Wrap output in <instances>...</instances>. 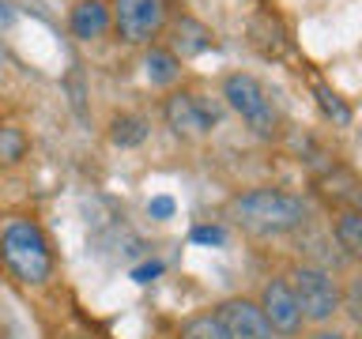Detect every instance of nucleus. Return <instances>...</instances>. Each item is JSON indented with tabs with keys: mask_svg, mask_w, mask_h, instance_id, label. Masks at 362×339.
<instances>
[{
	"mask_svg": "<svg viewBox=\"0 0 362 339\" xmlns=\"http://www.w3.org/2000/svg\"><path fill=\"white\" fill-rule=\"evenodd\" d=\"M27 155V136L16 124H0V162H19Z\"/></svg>",
	"mask_w": 362,
	"mask_h": 339,
	"instance_id": "17",
	"label": "nucleus"
},
{
	"mask_svg": "<svg viewBox=\"0 0 362 339\" xmlns=\"http://www.w3.org/2000/svg\"><path fill=\"white\" fill-rule=\"evenodd\" d=\"M249 45L264 56V61H279L283 53L291 49V30H287V23H283L272 8H257L253 16H249Z\"/></svg>",
	"mask_w": 362,
	"mask_h": 339,
	"instance_id": "10",
	"label": "nucleus"
},
{
	"mask_svg": "<svg viewBox=\"0 0 362 339\" xmlns=\"http://www.w3.org/2000/svg\"><path fill=\"white\" fill-rule=\"evenodd\" d=\"M158 271H163V268H158V264H147V268H136L132 275H136V282H147V279H151V275H158Z\"/></svg>",
	"mask_w": 362,
	"mask_h": 339,
	"instance_id": "20",
	"label": "nucleus"
},
{
	"mask_svg": "<svg viewBox=\"0 0 362 339\" xmlns=\"http://www.w3.org/2000/svg\"><path fill=\"white\" fill-rule=\"evenodd\" d=\"M257 305H260V313H264V321L276 335L294 339L302 332V309H298V302H294V290H291L287 279H279V275L268 279Z\"/></svg>",
	"mask_w": 362,
	"mask_h": 339,
	"instance_id": "7",
	"label": "nucleus"
},
{
	"mask_svg": "<svg viewBox=\"0 0 362 339\" xmlns=\"http://www.w3.org/2000/svg\"><path fill=\"white\" fill-rule=\"evenodd\" d=\"M163 117L170 124V132L181 140H200L219 124V106L200 95V90H170L163 102Z\"/></svg>",
	"mask_w": 362,
	"mask_h": 339,
	"instance_id": "5",
	"label": "nucleus"
},
{
	"mask_svg": "<svg viewBox=\"0 0 362 339\" xmlns=\"http://www.w3.org/2000/svg\"><path fill=\"white\" fill-rule=\"evenodd\" d=\"M11 19H16V11H11V8L4 4V0H0V27H8Z\"/></svg>",
	"mask_w": 362,
	"mask_h": 339,
	"instance_id": "22",
	"label": "nucleus"
},
{
	"mask_svg": "<svg viewBox=\"0 0 362 339\" xmlns=\"http://www.w3.org/2000/svg\"><path fill=\"white\" fill-rule=\"evenodd\" d=\"M192 242H204V245H223V230H219V226H197V230H192Z\"/></svg>",
	"mask_w": 362,
	"mask_h": 339,
	"instance_id": "18",
	"label": "nucleus"
},
{
	"mask_svg": "<svg viewBox=\"0 0 362 339\" xmlns=\"http://www.w3.org/2000/svg\"><path fill=\"white\" fill-rule=\"evenodd\" d=\"M313 98H317V106H321V113H325V117L336 124V129H347V124L355 121V109H351L347 102L339 98V95H336V90L328 87V83H313Z\"/></svg>",
	"mask_w": 362,
	"mask_h": 339,
	"instance_id": "15",
	"label": "nucleus"
},
{
	"mask_svg": "<svg viewBox=\"0 0 362 339\" xmlns=\"http://www.w3.org/2000/svg\"><path fill=\"white\" fill-rule=\"evenodd\" d=\"M215 316L223 321L230 339H276V332L268 328L264 313H260V305L253 298H226L215 309Z\"/></svg>",
	"mask_w": 362,
	"mask_h": 339,
	"instance_id": "8",
	"label": "nucleus"
},
{
	"mask_svg": "<svg viewBox=\"0 0 362 339\" xmlns=\"http://www.w3.org/2000/svg\"><path fill=\"white\" fill-rule=\"evenodd\" d=\"M68 30L79 42H95L110 30V4L106 0H76V8L68 11Z\"/></svg>",
	"mask_w": 362,
	"mask_h": 339,
	"instance_id": "11",
	"label": "nucleus"
},
{
	"mask_svg": "<svg viewBox=\"0 0 362 339\" xmlns=\"http://www.w3.org/2000/svg\"><path fill=\"white\" fill-rule=\"evenodd\" d=\"M147 211H151L155 219H170V215H174V200H170V196H155L151 203H147Z\"/></svg>",
	"mask_w": 362,
	"mask_h": 339,
	"instance_id": "19",
	"label": "nucleus"
},
{
	"mask_svg": "<svg viewBox=\"0 0 362 339\" xmlns=\"http://www.w3.org/2000/svg\"><path fill=\"white\" fill-rule=\"evenodd\" d=\"M332 234H336V242L339 249H344L347 256H358L362 253V215L355 208H344L332 219Z\"/></svg>",
	"mask_w": 362,
	"mask_h": 339,
	"instance_id": "14",
	"label": "nucleus"
},
{
	"mask_svg": "<svg viewBox=\"0 0 362 339\" xmlns=\"http://www.w3.org/2000/svg\"><path fill=\"white\" fill-rule=\"evenodd\" d=\"M110 27H117L129 45H155L166 27V0H113Z\"/></svg>",
	"mask_w": 362,
	"mask_h": 339,
	"instance_id": "6",
	"label": "nucleus"
},
{
	"mask_svg": "<svg viewBox=\"0 0 362 339\" xmlns=\"http://www.w3.org/2000/svg\"><path fill=\"white\" fill-rule=\"evenodd\" d=\"M223 98H226V106H230L238 117L253 129V136L272 140V136L279 132V109H276V102H272L268 87L260 83L257 76L230 72L223 79Z\"/></svg>",
	"mask_w": 362,
	"mask_h": 339,
	"instance_id": "3",
	"label": "nucleus"
},
{
	"mask_svg": "<svg viewBox=\"0 0 362 339\" xmlns=\"http://www.w3.org/2000/svg\"><path fill=\"white\" fill-rule=\"evenodd\" d=\"M310 339H351V335H344V332H332V328H317V332H313Z\"/></svg>",
	"mask_w": 362,
	"mask_h": 339,
	"instance_id": "21",
	"label": "nucleus"
},
{
	"mask_svg": "<svg viewBox=\"0 0 362 339\" xmlns=\"http://www.w3.org/2000/svg\"><path fill=\"white\" fill-rule=\"evenodd\" d=\"M147 117L144 113H117V117L110 121V140L117 147H140L147 140Z\"/></svg>",
	"mask_w": 362,
	"mask_h": 339,
	"instance_id": "13",
	"label": "nucleus"
},
{
	"mask_svg": "<svg viewBox=\"0 0 362 339\" xmlns=\"http://www.w3.org/2000/svg\"><path fill=\"white\" fill-rule=\"evenodd\" d=\"M166 49L177 56V61H189V56H200L215 49V34L208 23H200L197 16H185L181 11L177 19H166Z\"/></svg>",
	"mask_w": 362,
	"mask_h": 339,
	"instance_id": "9",
	"label": "nucleus"
},
{
	"mask_svg": "<svg viewBox=\"0 0 362 339\" xmlns=\"http://www.w3.org/2000/svg\"><path fill=\"white\" fill-rule=\"evenodd\" d=\"M287 282H291L294 302H298V309H302V321L325 324L344 309V287H339V279L328 268L302 264V268H294V275Z\"/></svg>",
	"mask_w": 362,
	"mask_h": 339,
	"instance_id": "4",
	"label": "nucleus"
},
{
	"mask_svg": "<svg viewBox=\"0 0 362 339\" xmlns=\"http://www.w3.org/2000/svg\"><path fill=\"white\" fill-rule=\"evenodd\" d=\"M144 76L151 79L155 87H174L177 79H181V61L166 49V45H147V53H144Z\"/></svg>",
	"mask_w": 362,
	"mask_h": 339,
	"instance_id": "12",
	"label": "nucleus"
},
{
	"mask_svg": "<svg viewBox=\"0 0 362 339\" xmlns=\"http://www.w3.org/2000/svg\"><path fill=\"white\" fill-rule=\"evenodd\" d=\"M0 260L27 287L53 279V245L34 219H8L0 230Z\"/></svg>",
	"mask_w": 362,
	"mask_h": 339,
	"instance_id": "2",
	"label": "nucleus"
},
{
	"mask_svg": "<svg viewBox=\"0 0 362 339\" xmlns=\"http://www.w3.org/2000/svg\"><path fill=\"white\" fill-rule=\"evenodd\" d=\"M181 339H230L226 335V328L223 321L211 313H200V316H192V321H185V328H181Z\"/></svg>",
	"mask_w": 362,
	"mask_h": 339,
	"instance_id": "16",
	"label": "nucleus"
},
{
	"mask_svg": "<svg viewBox=\"0 0 362 339\" xmlns=\"http://www.w3.org/2000/svg\"><path fill=\"white\" fill-rule=\"evenodd\" d=\"M226 219L249 237H287L310 222V203L283 189H245L230 196Z\"/></svg>",
	"mask_w": 362,
	"mask_h": 339,
	"instance_id": "1",
	"label": "nucleus"
}]
</instances>
